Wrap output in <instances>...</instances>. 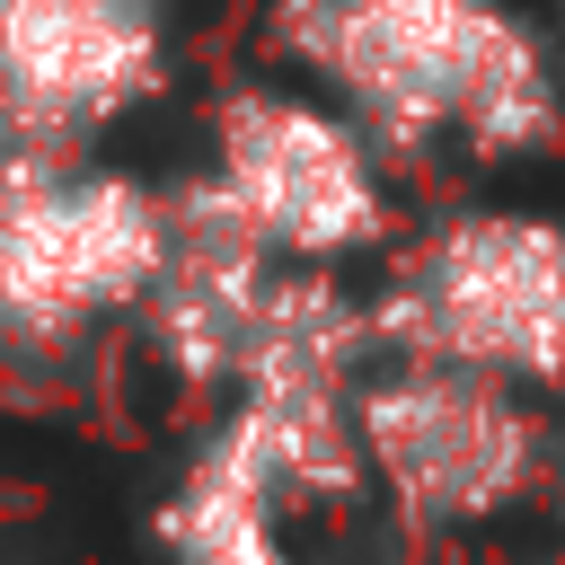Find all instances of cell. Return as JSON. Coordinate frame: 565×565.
<instances>
[{"mask_svg":"<svg viewBox=\"0 0 565 565\" xmlns=\"http://www.w3.org/2000/svg\"><path fill=\"white\" fill-rule=\"evenodd\" d=\"M274 44L388 141L539 150L556 132V62L512 0H274Z\"/></svg>","mask_w":565,"mask_h":565,"instance_id":"1","label":"cell"},{"mask_svg":"<svg viewBox=\"0 0 565 565\" xmlns=\"http://www.w3.org/2000/svg\"><path fill=\"white\" fill-rule=\"evenodd\" d=\"M177 238V203L115 168L18 159L0 177V327L71 335L106 309L159 291Z\"/></svg>","mask_w":565,"mask_h":565,"instance_id":"2","label":"cell"},{"mask_svg":"<svg viewBox=\"0 0 565 565\" xmlns=\"http://www.w3.org/2000/svg\"><path fill=\"white\" fill-rule=\"evenodd\" d=\"M388 327L477 380H556L565 371V221L556 212H477L450 221L397 282Z\"/></svg>","mask_w":565,"mask_h":565,"instance_id":"3","label":"cell"},{"mask_svg":"<svg viewBox=\"0 0 565 565\" xmlns=\"http://www.w3.org/2000/svg\"><path fill=\"white\" fill-rule=\"evenodd\" d=\"M230 221L265 256H353L388 230V194L371 168V132L300 88H238L212 124V177Z\"/></svg>","mask_w":565,"mask_h":565,"instance_id":"4","label":"cell"},{"mask_svg":"<svg viewBox=\"0 0 565 565\" xmlns=\"http://www.w3.org/2000/svg\"><path fill=\"white\" fill-rule=\"evenodd\" d=\"M168 79V0H0V132L62 150Z\"/></svg>","mask_w":565,"mask_h":565,"instance_id":"5","label":"cell"},{"mask_svg":"<svg viewBox=\"0 0 565 565\" xmlns=\"http://www.w3.org/2000/svg\"><path fill=\"white\" fill-rule=\"evenodd\" d=\"M353 441L433 521H477L503 494H521V477H530L521 397L503 380H477V371H450V362H415L388 388H371L353 406Z\"/></svg>","mask_w":565,"mask_h":565,"instance_id":"6","label":"cell"},{"mask_svg":"<svg viewBox=\"0 0 565 565\" xmlns=\"http://www.w3.org/2000/svg\"><path fill=\"white\" fill-rule=\"evenodd\" d=\"M274 486H282L274 450L247 424H230V441L194 459L185 503L168 512L185 565H291L282 530H274Z\"/></svg>","mask_w":565,"mask_h":565,"instance_id":"7","label":"cell"}]
</instances>
